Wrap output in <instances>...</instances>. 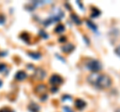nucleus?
<instances>
[{
	"label": "nucleus",
	"instance_id": "obj_1",
	"mask_svg": "<svg viewBox=\"0 0 120 112\" xmlns=\"http://www.w3.org/2000/svg\"><path fill=\"white\" fill-rule=\"evenodd\" d=\"M87 80L90 84L98 89H105L111 86L112 80L111 78L106 74L100 73H92L87 77Z\"/></svg>",
	"mask_w": 120,
	"mask_h": 112
},
{
	"label": "nucleus",
	"instance_id": "obj_2",
	"mask_svg": "<svg viewBox=\"0 0 120 112\" xmlns=\"http://www.w3.org/2000/svg\"><path fill=\"white\" fill-rule=\"evenodd\" d=\"M63 15H64V14H63V12L61 10H56L55 13L50 15L46 20L43 22V24L45 26H49L51 23H54V22H56V21H59L63 17Z\"/></svg>",
	"mask_w": 120,
	"mask_h": 112
},
{
	"label": "nucleus",
	"instance_id": "obj_3",
	"mask_svg": "<svg viewBox=\"0 0 120 112\" xmlns=\"http://www.w3.org/2000/svg\"><path fill=\"white\" fill-rule=\"evenodd\" d=\"M87 68L89 70H91L92 72H98L99 70H101V68H102V66H101V63L99 61L97 60H90L88 61L87 63Z\"/></svg>",
	"mask_w": 120,
	"mask_h": 112
},
{
	"label": "nucleus",
	"instance_id": "obj_4",
	"mask_svg": "<svg viewBox=\"0 0 120 112\" xmlns=\"http://www.w3.org/2000/svg\"><path fill=\"white\" fill-rule=\"evenodd\" d=\"M50 83L54 86H58L62 83V77L57 75V74H53L51 77H50Z\"/></svg>",
	"mask_w": 120,
	"mask_h": 112
},
{
	"label": "nucleus",
	"instance_id": "obj_5",
	"mask_svg": "<svg viewBox=\"0 0 120 112\" xmlns=\"http://www.w3.org/2000/svg\"><path fill=\"white\" fill-rule=\"evenodd\" d=\"M15 78H16V80H18V81L24 80L26 78V73L24 71H18L16 73V76H15Z\"/></svg>",
	"mask_w": 120,
	"mask_h": 112
},
{
	"label": "nucleus",
	"instance_id": "obj_6",
	"mask_svg": "<svg viewBox=\"0 0 120 112\" xmlns=\"http://www.w3.org/2000/svg\"><path fill=\"white\" fill-rule=\"evenodd\" d=\"M75 105H76V107L78 108V109H83V108L85 107V105H86V103L82 99H76Z\"/></svg>",
	"mask_w": 120,
	"mask_h": 112
},
{
	"label": "nucleus",
	"instance_id": "obj_7",
	"mask_svg": "<svg viewBox=\"0 0 120 112\" xmlns=\"http://www.w3.org/2000/svg\"><path fill=\"white\" fill-rule=\"evenodd\" d=\"M73 49H74V46L72 45V44H70V43L67 44L66 46H63V47H62V50L64 51V52H66V53H68V52H71Z\"/></svg>",
	"mask_w": 120,
	"mask_h": 112
},
{
	"label": "nucleus",
	"instance_id": "obj_8",
	"mask_svg": "<svg viewBox=\"0 0 120 112\" xmlns=\"http://www.w3.org/2000/svg\"><path fill=\"white\" fill-rule=\"evenodd\" d=\"M65 30V27H64V25H62V24H59L57 25V27L55 28V33H62V32H64Z\"/></svg>",
	"mask_w": 120,
	"mask_h": 112
},
{
	"label": "nucleus",
	"instance_id": "obj_9",
	"mask_svg": "<svg viewBox=\"0 0 120 112\" xmlns=\"http://www.w3.org/2000/svg\"><path fill=\"white\" fill-rule=\"evenodd\" d=\"M28 55L31 56L33 59H39L41 57V54L40 53H35V52H28Z\"/></svg>",
	"mask_w": 120,
	"mask_h": 112
},
{
	"label": "nucleus",
	"instance_id": "obj_10",
	"mask_svg": "<svg viewBox=\"0 0 120 112\" xmlns=\"http://www.w3.org/2000/svg\"><path fill=\"white\" fill-rule=\"evenodd\" d=\"M45 89H46V87H45V85L40 84V85H38V86L36 87V92L39 94L40 92H45Z\"/></svg>",
	"mask_w": 120,
	"mask_h": 112
},
{
	"label": "nucleus",
	"instance_id": "obj_11",
	"mask_svg": "<svg viewBox=\"0 0 120 112\" xmlns=\"http://www.w3.org/2000/svg\"><path fill=\"white\" fill-rule=\"evenodd\" d=\"M29 110L32 112H38L39 111V107L36 106L35 104H30L29 105Z\"/></svg>",
	"mask_w": 120,
	"mask_h": 112
},
{
	"label": "nucleus",
	"instance_id": "obj_12",
	"mask_svg": "<svg viewBox=\"0 0 120 112\" xmlns=\"http://www.w3.org/2000/svg\"><path fill=\"white\" fill-rule=\"evenodd\" d=\"M71 18H72V20H73L76 24H78V25L81 24V20L79 19V18H78L77 15H75V14H72V15H71Z\"/></svg>",
	"mask_w": 120,
	"mask_h": 112
},
{
	"label": "nucleus",
	"instance_id": "obj_13",
	"mask_svg": "<svg viewBox=\"0 0 120 112\" xmlns=\"http://www.w3.org/2000/svg\"><path fill=\"white\" fill-rule=\"evenodd\" d=\"M86 23H87V24H88V27H89V28H91V29H93V30H94V31H96V30H97V27H96V26H95V24H94V23H92V22H91V21H89V20H87V21H86Z\"/></svg>",
	"mask_w": 120,
	"mask_h": 112
},
{
	"label": "nucleus",
	"instance_id": "obj_14",
	"mask_svg": "<svg viewBox=\"0 0 120 112\" xmlns=\"http://www.w3.org/2000/svg\"><path fill=\"white\" fill-rule=\"evenodd\" d=\"M92 11H93V12H92V14H91V17H94V18H95V17H97V16H98L99 14H100V11L97 10L96 8H93Z\"/></svg>",
	"mask_w": 120,
	"mask_h": 112
},
{
	"label": "nucleus",
	"instance_id": "obj_15",
	"mask_svg": "<svg viewBox=\"0 0 120 112\" xmlns=\"http://www.w3.org/2000/svg\"><path fill=\"white\" fill-rule=\"evenodd\" d=\"M115 53L120 57V45H119L118 47H116V48H115Z\"/></svg>",
	"mask_w": 120,
	"mask_h": 112
},
{
	"label": "nucleus",
	"instance_id": "obj_16",
	"mask_svg": "<svg viewBox=\"0 0 120 112\" xmlns=\"http://www.w3.org/2000/svg\"><path fill=\"white\" fill-rule=\"evenodd\" d=\"M4 22H5V18H4V16L0 15V24H4Z\"/></svg>",
	"mask_w": 120,
	"mask_h": 112
},
{
	"label": "nucleus",
	"instance_id": "obj_17",
	"mask_svg": "<svg viewBox=\"0 0 120 112\" xmlns=\"http://www.w3.org/2000/svg\"><path fill=\"white\" fill-rule=\"evenodd\" d=\"M0 112H13V111H11L9 108H2V109L0 110Z\"/></svg>",
	"mask_w": 120,
	"mask_h": 112
},
{
	"label": "nucleus",
	"instance_id": "obj_18",
	"mask_svg": "<svg viewBox=\"0 0 120 112\" xmlns=\"http://www.w3.org/2000/svg\"><path fill=\"white\" fill-rule=\"evenodd\" d=\"M63 109H64V111H65V112H73L72 110L70 109L69 107H67V106H64V107H63Z\"/></svg>",
	"mask_w": 120,
	"mask_h": 112
},
{
	"label": "nucleus",
	"instance_id": "obj_19",
	"mask_svg": "<svg viewBox=\"0 0 120 112\" xmlns=\"http://www.w3.org/2000/svg\"><path fill=\"white\" fill-rule=\"evenodd\" d=\"M5 68H6L5 64H2V63H0V71H3Z\"/></svg>",
	"mask_w": 120,
	"mask_h": 112
},
{
	"label": "nucleus",
	"instance_id": "obj_20",
	"mask_svg": "<svg viewBox=\"0 0 120 112\" xmlns=\"http://www.w3.org/2000/svg\"><path fill=\"white\" fill-rule=\"evenodd\" d=\"M40 33H41V36H42V37H45V38H47V35H46V34H43V33H44V32H42V31H40Z\"/></svg>",
	"mask_w": 120,
	"mask_h": 112
}]
</instances>
